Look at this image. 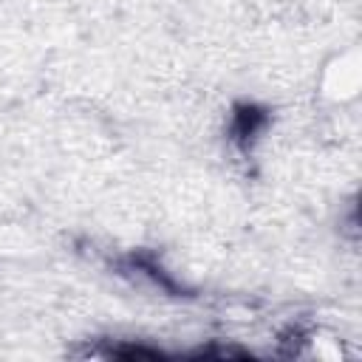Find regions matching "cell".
<instances>
[{
    "instance_id": "6da1fadb",
    "label": "cell",
    "mask_w": 362,
    "mask_h": 362,
    "mask_svg": "<svg viewBox=\"0 0 362 362\" xmlns=\"http://www.w3.org/2000/svg\"><path fill=\"white\" fill-rule=\"evenodd\" d=\"M269 124V110L255 105V102H238L232 107V124H229V139L246 153L255 139L266 130Z\"/></svg>"
},
{
    "instance_id": "7a4b0ae2",
    "label": "cell",
    "mask_w": 362,
    "mask_h": 362,
    "mask_svg": "<svg viewBox=\"0 0 362 362\" xmlns=\"http://www.w3.org/2000/svg\"><path fill=\"white\" fill-rule=\"evenodd\" d=\"M127 263H130V266H136L139 272H144L150 280H156V283H158L164 291H178L175 280H173V277H170V274H167L161 266H156V260H153L150 255H141V252H139V255H130V257H127Z\"/></svg>"
},
{
    "instance_id": "3957f363",
    "label": "cell",
    "mask_w": 362,
    "mask_h": 362,
    "mask_svg": "<svg viewBox=\"0 0 362 362\" xmlns=\"http://www.w3.org/2000/svg\"><path fill=\"white\" fill-rule=\"evenodd\" d=\"M110 356H124V359H161L164 354L156 348H141V345H116L110 348Z\"/></svg>"
}]
</instances>
